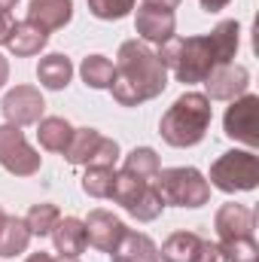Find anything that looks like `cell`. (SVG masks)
I'll return each instance as SVG.
<instances>
[{
  "mask_svg": "<svg viewBox=\"0 0 259 262\" xmlns=\"http://www.w3.org/2000/svg\"><path fill=\"white\" fill-rule=\"evenodd\" d=\"M195 262H226L223 259V253H220V247H217V241H201V250H198V256Z\"/></svg>",
  "mask_w": 259,
  "mask_h": 262,
  "instance_id": "4dcf8cb0",
  "label": "cell"
},
{
  "mask_svg": "<svg viewBox=\"0 0 259 262\" xmlns=\"http://www.w3.org/2000/svg\"><path fill=\"white\" fill-rule=\"evenodd\" d=\"M0 168L12 177H34L43 168L40 149H34L18 125L0 122Z\"/></svg>",
  "mask_w": 259,
  "mask_h": 262,
  "instance_id": "8992f818",
  "label": "cell"
},
{
  "mask_svg": "<svg viewBox=\"0 0 259 262\" xmlns=\"http://www.w3.org/2000/svg\"><path fill=\"white\" fill-rule=\"evenodd\" d=\"M46 43H49V34L43 28H37L34 21L21 18V21H15L12 37H9L6 46H9V52L15 58H34V55H40L46 49Z\"/></svg>",
  "mask_w": 259,
  "mask_h": 262,
  "instance_id": "2e32d148",
  "label": "cell"
},
{
  "mask_svg": "<svg viewBox=\"0 0 259 262\" xmlns=\"http://www.w3.org/2000/svg\"><path fill=\"white\" fill-rule=\"evenodd\" d=\"M159 195L165 198V204L171 207H204L210 201V183L207 177L192 168V165H180V168H162L156 177H153Z\"/></svg>",
  "mask_w": 259,
  "mask_h": 262,
  "instance_id": "277c9868",
  "label": "cell"
},
{
  "mask_svg": "<svg viewBox=\"0 0 259 262\" xmlns=\"http://www.w3.org/2000/svg\"><path fill=\"white\" fill-rule=\"evenodd\" d=\"M101 131L98 128H73V137H70V143H67V149L61 152L70 165H92V159H95V149H98V143H101Z\"/></svg>",
  "mask_w": 259,
  "mask_h": 262,
  "instance_id": "44dd1931",
  "label": "cell"
},
{
  "mask_svg": "<svg viewBox=\"0 0 259 262\" xmlns=\"http://www.w3.org/2000/svg\"><path fill=\"white\" fill-rule=\"evenodd\" d=\"M55 256H49L46 250H37V253H28V259L25 262H52Z\"/></svg>",
  "mask_w": 259,
  "mask_h": 262,
  "instance_id": "e575fe53",
  "label": "cell"
},
{
  "mask_svg": "<svg viewBox=\"0 0 259 262\" xmlns=\"http://www.w3.org/2000/svg\"><path fill=\"white\" fill-rule=\"evenodd\" d=\"M25 18L43 28L46 34L61 31L73 21V0H31Z\"/></svg>",
  "mask_w": 259,
  "mask_h": 262,
  "instance_id": "4fadbf2b",
  "label": "cell"
},
{
  "mask_svg": "<svg viewBox=\"0 0 259 262\" xmlns=\"http://www.w3.org/2000/svg\"><path fill=\"white\" fill-rule=\"evenodd\" d=\"M113 73H116L113 61L107 55H98V52L95 55H85L82 64H79V79L89 89H95V92H107L110 82H113Z\"/></svg>",
  "mask_w": 259,
  "mask_h": 262,
  "instance_id": "7402d4cb",
  "label": "cell"
},
{
  "mask_svg": "<svg viewBox=\"0 0 259 262\" xmlns=\"http://www.w3.org/2000/svg\"><path fill=\"white\" fill-rule=\"evenodd\" d=\"M113 67L116 73L107 92L119 107H140L168 89V67L159 61L156 49L140 40H125L116 52Z\"/></svg>",
  "mask_w": 259,
  "mask_h": 262,
  "instance_id": "7a4b0ae2",
  "label": "cell"
},
{
  "mask_svg": "<svg viewBox=\"0 0 259 262\" xmlns=\"http://www.w3.org/2000/svg\"><path fill=\"white\" fill-rule=\"evenodd\" d=\"M6 216H9V213H6V210L0 207V229H3V223H6Z\"/></svg>",
  "mask_w": 259,
  "mask_h": 262,
  "instance_id": "f35d334b",
  "label": "cell"
},
{
  "mask_svg": "<svg viewBox=\"0 0 259 262\" xmlns=\"http://www.w3.org/2000/svg\"><path fill=\"white\" fill-rule=\"evenodd\" d=\"M15 3H18V0H0V12H9V9H15Z\"/></svg>",
  "mask_w": 259,
  "mask_h": 262,
  "instance_id": "d590c367",
  "label": "cell"
},
{
  "mask_svg": "<svg viewBox=\"0 0 259 262\" xmlns=\"http://www.w3.org/2000/svg\"><path fill=\"white\" fill-rule=\"evenodd\" d=\"M82 223H85L89 247H95V250H101V253H113V247H116V244L122 241V235L128 232V226H125L116 213H110V210H104V207L89 210V216H85Z\"/></svg>",
  "mask_w": 259,
  "mask_h": 262,
  "instance_id": "8fae6325",
  "label": "cell"
},
{
  "mask_svg": "<svg viewBox=\"0 0 259 262\" xmlns=\"http://www.w3.org/2000/svg\"><path fill=\"white\" fill-rule=\"evenodd\" d=\"M0 113H3V122L9 125H18V128H28V125H37L46 113V98L37 85H12L6 89L3 101H0Z\"/></svg>",
  "mask_w": 259,
  "mask_h": 262,
  "instance_id": "9c48e42d",
  "label": "cell"
},
{
  "mask_svg": "<svg viewBox=\"0 0 259 262\" xmlns=\"http://www.w3.org/2000/svg\"><path fill=\"white\" fill-rule=\"evenodd\" d=\"M6 82H9V58L0 52V92L6 89Z\"/></svg>",
  "mask_w": 259,
  "mask_h": 262,
  "instance_id": "836d02e7",
  "label": "cell"
},
{
  "mask_svg": "<svg viewBox=\"0 0 259 262\" xmlns=\"http://www.w3.org/2000/svg\"><path fill=\"white\" fill-rule=\"evenodd\" d=\"M31 229L25 226L21 216H6L3 229H0V259H15L21 253H28L31 244Z\"/></svg>",
  "mask_w": 259,
  "mask_h": 262,
  "instance_id": "d6986e66",
  "label": "cell"
},
{
  "mask_svg": "<svg viewBox=\"0 0 259 262\" xmlns=\"http://www.w3.org/2000/svg\"><path fill=\"white\" fill-rule=\"evenodd\" d=\"M89 3V12L101 21H119L134 12L137 0H85Z\"/></svg>",
  "mask_w": 259,
  "mask_h": 262,
  "instance_id": "f1b7e54d",
  "label": "cell"
},
{
  "mask_svg": "<svg viewBox=\"0 0 259 262\" xmlns=\"http://www.w3.org/2000/svg\"><path fill=\"white\" fill-rule=\"evenodd\" d=\"M73 137V125L64 116H43L37 122V140L46 152H64Z\"/></svg>",
  "mask_w": 259,
  "mask_h": 262,
  "instance_id": "ffe728a7",
  "label": "cell"
},
{
  "mask_svg": "<svg viewBox=\"0 0 259 262\" xmlns=\"http://www.w3.org/2000/svg\"><path fill=\"white\" fill-rule=\"evenodd\" d=\"M110 262H159V244L146 232L128 229L122 235V241L113 247Z\"/></svg>",
  "mask_w": 259,
  "mask_h": 262,
  "instance_id": "9a60e30c",
  "label": "cell"
},
{
  "mask_svg": "<svg viewBox=\"0 0 259 262\" xmlns=\"http://www.w3.org/2000/svg\"><path fill=\"white\" fill-rule=\"evenodd\" d=\"M119 156H122V149H119V140H113V137H101V143H98V149H95V159H92V165L116 168Z\"/></svg>",
  "mask_w": 259,
  "mask_h": 262,
  "instance_id": "f546056e",
  "label": "cell"
},
{
  "mask_svg": "<svg viewBox=\"0 0 259 262\" xmlns=\"http://www.w3.org/2000/svg\"><path fill=\"white\" fill-rule=\"evenodd\" d=\"M210 189H220L226 195L235 192H253L259 186V156L256 149H229L223 152L207 174Z\"/></svg>",
  "mask_w": 259,
  "mask_h": 262,
  "instance_id": "5b68a950",
  "label": "cell"
},
{
  "mask_svg": "<svg viewBox=\"0 0 259 262\" xmlns=\"http://www.w3.org/2000/svg\"><path fill=\"white\" fill-rule=\"evenodd\" d=\"M210 119H213V107L210 101L204 98V92H183L165 113H162V122H159V134L168 146L174 149H189L198 146L207 128H210Z\"/></svg>",
  "mask_w": 259,
  "mask_h": 262,
  "instance_id": "3957f363",
  "label": "cell"
},
{
  "mask_svg": "<svg viewBox=\"0 0 259 262\" xmlns=\"http://www.w3.org/2000/svg\"><path fill=\"white\" fill-rule=\"evenodd\" d=\"M223 131L229 140L244 143V149L259 146V95L244 92L241 98L229 101L226 116H223Z\"/></svg>",
  "mask_w": 259,
  "mask_h": 262,
  "instance_id": "52a82bcc",
  "label": "cell"
},
{
  "mask_svg": "<svg viewBox=\"0 0 259 262\" xmlns=\"http://www.w3.org/2000/svg\"><path fill=\"white\" fill-rule=\"evenodd\" d=\"M149 3H162V6H171V9H174V6H177L180 0H149Z\"/></svg>",
  "mask_w": 259,
  "mask_h": 262,
  "instance_id": "8d00e7d4",
  "label": "cell"
},
{
  "mask_svg": "<svg viewBox=\"0 0 259 262\" xmlns=\"http://www.w3.org/2000/svg\"><path fill=\"white\" fill-rule=\"evenodd\" d=\"M238 49H241V25L235 18H223V21H217V28L210 34L165 40L156 49V55L168 67V73H174L177 82L198 85L207 79V73L213 67L235 61Z\"/></svg>",
  "mask_w": 259,
  "mask_h": 262,
  "instance_id": "6da1fadb",
  "label": "cell"
},
{
  "mask_svg": "<svg viewBox=\"0 0 259 262\" xmlns=\"http://www.w3.org/2000/svg\"><path fill=\"white\" fill-rule=\"evenodd\" d=\"M134 34L146 46H162L165 40L177 37V12L171 6L140 0L134 6Z\"/></svg>",
  "mask_w": 259,
  "mask_h": 262,
  "instance_id": "ba28073f",
  "label": "cell"
},
{
  "mask_svg": "<svg viewBox=\"0 0 259 262\" xmlns=\"http://www.w3.org/2000/svg\"><path fill=\"white\" fill-rule=\"evenodd\" d=\"M21 220H25V226L31 229L34 238H49L52 229H55L58 220H61V210H58V204H52V201H40V204H31V210H28Z\"/></svg>",
  "mask_w": 259,
  "mask_h": 262,
  "instance_id": "cb8c5ba5",
  "label": "cell"
},
{
  "mask_svg": "<svg viewBox=\"0 0 259 262\" xmlns=\"http://www.w3.org/2000/svg\"><path fill=\"white\" fill-rule=\"evenodd\" d=\"M52 262H79V256H58V259H52Z\"/></svg>",
  "mask_w": 259,
  "mask_h": 262,
  "instance_id": "74e56055",
  "label": "cell"
},
{
  "mask_svg": "<svg viewBox=\"0 0 259 262\" xmlns=\"http://www.w3.org/2000/svg\"><path fill=\"white\" fill-rule=\"evenodd\" d=\"M213 229H217V241H232V238H250L256 232V213L247 204L238 201H226L217 207L213 213Z\"/></svg>",
  "mask_w": 259,
  "mask_h": 262,
  "instance_id": "7c38bea8",
  "label": "cell"
},
{
  "mask_svg": "<svg viewBox=\"0 0 259 262\" xmlns=\"http://www.w3.org/2000/svg\"><path fill=\"white\" fill-rule=\"evenodd\" d=\"M149 180H140V177H134V174H128V171H116V180H113V192H110V198L119 204V207H128L134 198L140 195V189L146 186Z\"/></svg>",
  "mask_w": 259,
  "mask_h": 262,
  "instance_id": "83f0119b",
  "label": "cell"
},
{
  "mask_svg": "<svg viewBox=\"0 0 259 262\" xmlns=\"http://www.w3.org/2000/svg\"><path fill=\"white\" fill-rule=\"evenodd\" d=\"M201 241L204 238L198 232H186V229L171 232L159 247V262H195L198 250H201Z\"/></svg>",
  "mask_w": 259,
  "mask_h": 262,
  "instance_id": "ac0fdd59",
  "label": "cell"
},
{
  "mask_svg": "<svg viewBox=\"0 0 259 262\" xmlns=\"http://www.w3.org/2000/svg\"><path fill=\"white\" fill-rule=\"evenodd\" d=\"M201 85H204V98L207 101H235V98H241L250 89V70L244 64L229 61V64L213 67Z\"/></svg>",
  "mask_w": 259,
  "mask_h": 262,
  "instance_id": "30bf717a",
  "label": "cell"
},
{
  "mask_svg": "<svg viewBox=\"0 0 259 262\" xmlns=\"http://www.w3.org/2000/svg\"><path fill=\"white\" fill-rule=\"evenodd\" d=\"M73 73H76L73 61L67 55H61V52H49L37 64V79L49 92H64L67 85H70V79H73Z\"/></svg>",
  "mask_w": 259,
  "mask_h": 262,
  "instance_id": "e0dca14e",
  "label": "cell"
},
{
  "mask_svg": "<svg viewBox=\"0 0 259 262\" xmlns=\"http://www.w3.org/2000/svg\"><path fill=\"white\" fill-rule=\"evenodd\" d=\"M113 180H116V168L85 165V174H82V192H85L89 198H110V192H113Z\"/></svg>",
  "mask_w": 259,
  "mask_h": 262,
  "instance_id": "484cf974",
  "label": "cell"
},
{
  "mask_svg": "<svg viewBox=\"0 0 259 262\" xmlns=\"http://www.w3.org/2000/svg\"><path fill=\"white\" fill-rule=\"evenodd\" d=\"M12 28H15V18H12V12H0V46H6V43H9V37H12Z\"/></svg>",
  "mask_w": 259,
  "mask_h": 262,
  "instance_id": "1f68e13d",
  "label": "cell"
},
{
  "mask_svg": "<svg viewBox=\"0 0 259 262\" xmlns=\"http://www.w3.org/2000/svg\"><path fill=\"white\" fill-rule=\"evenodd\" d=\"M165 207H168V204H165V198L159 195L156 183L149 180V183L140 189V195L134 198L125 210H128V216H134L137 223H153V220H159V216L165 213Z\"/></svg>",
  "mask_w": 259,
  "mask_h": 262,
  "instance_id": "603a6c76",
  "label": "cell"
},
{
  "mask_svg": "<svg viewBox=\"0 0 259 262\" xmlns=\"http://www.w3.org/2000/svg\"><path fill=\"white\" fill-rule=\"evenodd\" d=\"M52 244L58 256H82L89 250V238H85V223L79 216H61L58 226L52 229Z\"/></svg>",
  "mask_w": 259,
  "mask_h": 262,
  "instance_id": "5bb4252c",
  "label": "cell"
},
{
  "mask_svg": "<svg viewBox=\"0 0 259 262\" xmlns=\"http://www.w3.org/2000/svg\"><path fill=\"white\" fill-rule=\"evenodd\" d=\"M198 3H201V9H204V12H223L232 0H198Z\"/></svg>",
  "mask_w": 259,
  "mask_h": 262,
  "instance_id": "d6a6232c",
  "label": "cell"
},
{
  "mask_svg": "<svg viewBox=\"0 0 259 262\" xmlns=\"http://www.w3.org/2000/svg\"><path fill=\"white\" fill-rule=\"evenodd\" d=\"M122 171H128L140 180H153L159 171H162V162H159V152L153 146H134L125 162H122Z\"/></svg>",
  "mask_w": 259,
  "mask_h": 262,
  "instance_id": "d4e9b609",
  "label": "cell"
},
{
  "mask_svg": "<svg viewBox=\"0 0 259 262\" xmlns=\"http://www.w3.org/2000/svg\"><path fill=\"white\" fill-rule=\"evenodd\" d=\"M220 253L226 262H259V244L256 235L250 238H232V241H217Z\"/></svg>",
  "mask_w": 259,
  "mask_h": 262,
  "instance_id": "4316f807",
  "label": "cell"
}]
</instances>
